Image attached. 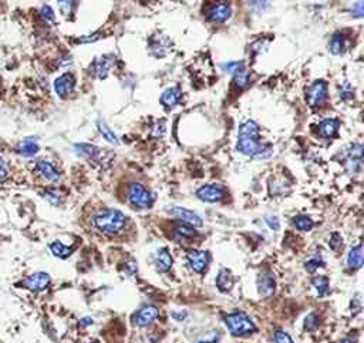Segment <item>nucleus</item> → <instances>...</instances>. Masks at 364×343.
<instances>
[{
	"instance_id": "obj_15",
	"label": "nucleus",
	"mask_w": 364,
	"mask_h": 343,
	"mask_svg": "<svg viewBox=\"0 0 364 343\" xmlns=\"http://www.w3.org/2000/svg\"><path fill=\"white\" fill-rule=\"evenodd\" d=\"M159 316V310L157 306H144L141 308L140 312L137 314L135 316V324L138 326H148L150 324H152L157 318Z\"/></svg>"
},
{
	"instance_id": "obj_8",
	"label": "nucleus",
	"mask_w": 364,
	"mask_h": 343,
	"mask_svg": "<svg viewBox=\"0 0 364 343\" xmlns=\"http://www.w3.org/2000/svg\"><path fill=\"white\" fill-rule=\"evenodd\" d=\"M187 260L188 264H189V266L194 269L195 272H198V274H204L206 270V268H208V264H209V260H211V256H209V254L205 252V250H194L188 252Z\"/></svg>"
},
{
	"instance_id": "obj_18",
	"label": "nucleus",
	"mask_w": 364,
	"mask_h": 343,
	"mask_svg": "<svg viewBox=\"0 0 364 343\" xmlns=\"http://www.w3.org/2000/svg\"><path fill=\"white\" fill-rule=\"evenodd\" d=\"M179 98H181V88L179 87H171V88H167L162 96H161V98H159V102L161 104L165 107V108H172V107H175L177 106V102H179Z\"/></svg>"
},
{
	"instance_id": "obj_16",
	"label": "nucleus",
	"mask_w": 364,
	"mask_h": 343,
	"mask_svg": "<svg viewBox=\"0 0 364 343\" xmlns=\"http://www.w3.org/2000/svg\"><path fill=\"white\" fill-rule=\"evenodd\" d=\"M231 13H232L231 6L226 4V3H221V4L215 6L214 9L209 12L208 19L214 22V23H224V22H226L231 18Z\"/></svg>"
},
{
	"instance_id": "obj_11",
	"label": "nucleus",
	"mask_w": 364,
	"mask_h": 343,
	"mask_svg": "<svg viewBox=\"0 0 364 343\" xmlns=\"http://www.w3.org/2000/svg\"><path fill=\"white\" fill-rule=\"evenodd\" d=\"M74 148L78 156L93 160L95 162H101L104 161V157H108V154L104 150L98 148L95 146H90V144H75Z\"/></svg>"
},
{
	"instance_id": "obj_43",
	"label": "nucleus",
	"mask_w": 364,
	"mask_h": 343,
	"mask_svg": "<svg viewBox=\"0 0 364 343\" xmlns=\"http://www.w3.org/2000/svg\"><path fill=\"white\" fill-rule=\"evenodd\" d=\"M93 324L91 319H88V318H87V319H83V324Z\"/></svg>"
},
{
	"instance_id": "obj_38",
	"label": "nucleus",
	"mask_w": 364,
	"mask_h": 343,
	"mask_svg": "<svg viewBox=\"0 0 364 343\" xmlns=\"http://www.w3.org/2000/svg\"><path fill=\"white\" fill-rule=\"evenodd\" d=\"M266 222H268V225L271 226L273 231H279L280 222L276 216H268V218H266Z\"/></svg>"
},
{
	"instance_id": "obj_29",
	"label": "nucleus",
	"mask_w": 364,
	"mask_h": 343,
	"mask_svg": "<svg viewBox=\"0 0 364 343\" xmlns=\"http://www.w3.org/2000/svg\"><path fill=\"white\" fill-rule=\"evenodd\" d=\"M97 127H98V131H100V134H101V136L104 137V140H107L108 142L115 144V146L118 144V138H117V136H115V134H114V132H112V131L110 130V128H108V127H107L104 122L98 121V122H97Z\"/></svg>"
},
{
	"instance_id": "obj_17",
	"label": "nucleus",
	"mask_w": 364,
	"mask_h": 343,
	"mask_svg": "<svg viewBox=\"0 0 364 343\" xmlns=\"http://www.w3.org/2000/svg\"><path fill=\"white\" fill-rule=\"evenodd\" d=\"M339 127H340V121L337 118H325L319 124V134L325 138H332L337 134Z\"/></svg>"
},
{
	"instance_id": "obj_40",
	"label": "nucleus",
	"mask_w": 364,
	"mask_h": 343,
	"mask_svg": "<svg viewBox=\"0 0 364 343\" xmlns=\"http://www.w3.org/2000/svg\"><path fill=\"white\" fill-rule=\"evenodd\" d=\"M7 172H9V170H7V166H6L4 160L0 157V180L6 178V176H7Z\"/></svg>"
},
{
	"instance_id": "obj_25",
	"label": "nucleus",
	"mask_w": 364,
	"mask_h": 343,
	"mask_svg": "<svg viewBox=\"0 0 364 343\" xmlns=\"http://www.w3.org/2000/svg\"><path fill=\"white\" fill-rule=\"evenodd\" d=\"M50 250L53 252V255L57 258H68L73 252V248H68L63 245L60 241H54L50 244Z\"/></svg>"
},
{
	"instance_id": "obj_24",
	"label": "nucleus",
	"mask_w": 364,
	"mask_h": 343,
	"mask_svg": "<svg viewBox=\"0 0 364 343\" xmlns=\"http://www.w3.org/2000/svg\"><path fill=\"white\" fill-rule=\"evenodd\" d=\"M38 147L37 141L34 138H26L23 142H21V146H20V152L24 156V157H33V156H36L38 152Z\"/></svg>"
},
{
	"instance_id": "obj_37",
	"label": "nucleus",
	"mask_w": 364,
	"mask_h": 343,
	"mask_svg": "<svg viewBox=\"0 0 364 343\" xmlns=\"http://www.w3.org/2000/svg\"><path fill=\"white\" fill-rule=\"evenodd\" d=\"M275 343H293V340H292V338L286 332L278 330L275 334Z\"/></svg>"
},
{
	"instance_id": "obj_41",
	"label": "nucleus",
	"mask_w": 364,
	"mask_h": 343,
	"mask_svg": "<svg viewBox=\"0 0 364 343\" xmlns=\"http://www.w3.org/2000/svg\"><path fill=\"white\" fill-rule=\"evenodd\" d=\"M347 97H353V90L349 87V88H343L342 92H340V98H343V100H346L347 102Z\"/></svg>"
},
{
	"instance_id": "obj_28",
	"label": "nucleus",
	"mask_w": 364,
	"mask_h": 343,
	"mask_svg": "<svg viewBox=\"0 0 364 343\" xmlns=\"http://www.w3.org/2000/svg\"><path fill=\"white\" fill-rule=\"evenodd\" d=\"M313 286L316 289L319 296H325L330 290V285H329V279L326 276H316L313 279Z\"/></svg>"
},
{
	"instance_id": "obj_13",
	"label": "nucleus",
	"mask_w": 364,
	"mask_h": 343,
	"mask_svg": "<svg viewBox=\"0 0 364 343\" xmlns=\"http://www.w3.org/2000/svg\"><path fill=\"white\" fill-rule=\"evenodd\" d=\"M258 292L259 295L263 298H271L275 294V286H276V282L272 274H262L258 278Z\"/></svg>"
},
{
	"instance_id": "obj_5",
	"label": "nucleus",
	"mask_w": 364,
	"mask_h": 343,
	"mask_svg": "<svg viewBox=\"0 0 364 343\" xmlns=\"http://www.w3.org/2000/svg\"><path fill=\"white\" fill-rule=\"evenodd\" d=\"M327 98V83L325 80H316L310 84L306 92V102L310 107H320Z\"/></svg>"
},
{
	"instance_id": "obj_26",
	"label": "nucleus",
	"mask_w": 364,
	"mask_h": 343,
	"mask_svg": "<svg viewBox=\"0 0 364 343\" xmlns=\"http://www.w3.org/2000/svg\"><path fill=\"white\" fill-rule=\"evenodd\" d=\"M293 225L299 230V231H310L313 226H315V222L313 220L308 216V215H298L293 218Z\"/></svg>"
},
{
	"instance_id": "obj_12",
	"label": "nucleus",
	"mask_w": 364,
	"mask_h": 343,
	"mask_svg": "<svg viewBox=\"0 0 364 343\" xmlns=\"http://www.w3.org/2000/svg\"><path fill=\"white\" fill-rule=\"evenodd\" d=\"M75 87V77L71 73H64L56 78L54 82V90L60 97H67L68 94L74 90Z\"/></svg>"
},
{
	"instance_id": "obj_33",
	"label": "nucleus",
	"mask_w": 364,
	"mask_h": 343,
	"mask_svg": "<svg viewBox=\"0 0 364 343\" xmlns=\"http://www.w3.org/2000/svg\"><path fill=\"white\" fill-rule=\"evenodd\" d=\"M44 198L53 205H60L61 204V200H63V196L57 190H47L44 192Z\"/></svg>"
},
{
	"instance_id": "obj_2",
	"label": "nucleus",
	"mask_w": 364,
	"mask_h": 343,
	"mask_svg": "<svg viewBox=\"0 0 364 343\" xmlns=\"http://www.w3.org/2000/svg\"><path fill=\"white\" fill-rule=\"evenodd\" d=\"M127 216L125 214L118 210H104L94 216L93 222L98 231L104 232L107 235H115L125 228L127 225Z\"/></svg>"
},
{
	"instance_id": "obj_36",
	"label": "nucleus",
	"mask_w": 364,
	"mask_h": 343,
	"mask_svg": "<svg viewBox=\"0 0 364 343\" xmlns=\"http://www.w3.org/2000/svg\"><path fill=\"white\" fill-rule=\"evenodd\" d=\"M224 67V70L226 72H229V73H238L239 70H242L243 68V63L242 62H232V63H226V64L222 66Z\"/></svg>"
},
{
	"instance_id": "obj_4",
	"label": "nucleus",
	"mask_w": 364,
	"mask_h": 343,
	"mask_svg": "<svg viewBox=\"0 0 364 343\" xmlns=\"http://www.w3.org/2000/svg\"><path fill=\"white\" fill-rule=\"evenodd\" d=\"M128 200L132 206H135L138 210H144V208H150L152 205L154 196L142 184L134 182L128 188Z\"/></svg>"
},
{
	"instance_id": "obj_19",
	"label": "nucleus",
	"mask_w": 364,
	"mask_h": 343,
	"mask_svg": "<svg viewBox=\"0 0 364 343\" xmlns=\"http://www.w3.org/2000/svg\"><path fill=\"white\" fill-rule=\"evenodd\" d=\"M154 264H155V268H157L158 272H167V270H169V268L172 266V256H171L169 250L167 248L159 250L157 252V255H155Z\"/></svg>"
},
{
	"instance_id": "obj_20",
	"label": "nucleus",
	"mask_w": 364,
	"mask_h": 343,
	"mask_svg": "<svg viewBox=\"0 0 364 343\" xmlns=\"http://www.w3.org/2000/svg\"><path fill=\"white\" fill-rule=\"evenodd\" d=\"M216 286L222 292H229L234 286V276L229 269H221L216 276Z\"/></svg>"
},
{
	"instance_id": "obj_45",
	"label": "nucleus",
	"mask_w": 364,
	"mask_h": 343,
	"mask_svg": "<svg viewBox=\"0 0 364 343\" xmlns=\"http://www.w3.org/2000/svg\"><path fill=\"white\" fill-rule=\"evenodd\" d=\"M201 343H216V342L214 340V342H201Z\"/></svg>"
},
{
	"instance_id": "obj_39",
	"label": "nucleus",
	"mask_w": 364,
	"mask_h": 343,
	"mask_svg": "<svg viewBox=\"0 0 364 343\" xmlns=\"http://www.w3.org/2000/svg\"><path fill=\"white\" fill-rule=\"evenodd\" d=\"M41 14L46 18L47 20H54V12L50 6H43L41 8Z\"/></svg>"
},
{
	"instance_id": "obj_44",
	"label": "nucleus",
	"mask_w": 364,
	"mask_h": 343,
	"mask_svg": "<svg viewBox=\"0 0 364 343\" xmlns=\"http://www.w3.org/2000/svg\"><path fill=\"white\" fill-rule=\"evenodd\" d=\"M342 343H356L355 340H352V339H346V340H343Z\"/></svg>"
},
{
	"instance_id": "obj_6",
	"label": "nucleus",
	"mask_w": 364,
	"mask_h": 343,
	"mask_svg": "<svg viewBox=\"0 0 364 343\" xmlns=\"http://www.w3.org/2000/svg\"><path fill=\"white\" fill-rule=\"evenodd\" d=\"M363 166V146L362 144H353L350 147V151L347 152L345 167L349 174H357L360 172Z\"/></svg>"
},
{
	"instance_id": "obj_7",
	"label": "nucleus",
	"mask_w": 364,
	"mask_h": 343,
	"mask_svg": "<svg viewBox=\"0 0 364 343\" xmlns=\"http://www.w3.org/2000/svg\"><path fill=\"white\" fill-rule=\"evenodd\" d=\"M196 196L205 202H218L225 196V186L221 184H208L196 191Z\"/></svg>"
},
{
	"instance_id": "obj_14",
	"label": "nucleus",
	"mask_w": 364,
	"mask_h": 343,
	"mask_svg": "<svg viewBox=\"0 0 364 343\" xmlns=\"http://www.w3.org/2000/svg\"><path fill=\"white\" fill-rule=\"evenodd\" d=\"M114 64H115V57L112 54H104L100 58H97L95 63H94V70H95L97 77L101 78V80L105 78Z\"/></svg>"
},
{
	"instance_id": "obj_3",
	"label": "nucleus",
	"mask_w": 364,
	"mask_h": 343,
	"mask_svg": "<svg viewBox=\"0 0 364 343\" xmlns=\"http://www.w3.org/2000/svg\"><path fill=\"white\" fill-rule=\"evenodd\" d=\"M225 324L231 330V334L235 336H246L256 330V326L252 322V319L243 312L229 314L225 318Z\"/></svg>"
},
{
	"instance_id": "obj_32",
	"label": "nucleus",
	"mask_w": 364,
	"mask_h": 343,
	"mask_svg": "<svg viewBox=\"0 0 364 343\" xmlns=\"http://www.w3.org/2000/svg\"><path fill=\"white\" fill-rule=\"evenodd\" d=\"M235 84L238 86V87H245V86H248V83H249V73L245 70V68H242V70H239L238 73H235Z\"/></svg>"
},
{
	"instance_id": "obj_30",
	"label": "nucleus",
	"mask_w": 364,
	"mask_h": 343,
	"mask_svg": "<svg viewBox=\"0 0 364 343\" xmlns=\"http://www.w3.org/2000/svg\"><path fill=\"white\" fill-rule=\"evenodd\" d=\"M175 234H177L179 238H192V236L196 235L195 228H192L189 225H185V224L178 225L177 228H175Z\"/></svg>"
},
{
	"instance_id": "obj_21",
	"label": "nucleus",
	"mask_w": 364,
	"mask_h": 343,
	"mask_svg": "<svg viewBox=\"0 0 364 343\" xmlns=\"http://www.w3.org/2000/svg\"><path fill=\"white\" fill-rule=\"evenodd\" d=\"M37 170H38V172L41 174V176H43V178H46L47 181H50V182H56V181L60 180V174H58V171H57L56 168L53 167L50 162H47V161H38Z\"/></svg>"
},
{
	"instance_id": "obj_9",
	"label": "nucleus",
	"mask_w": 364,
	"mask_h": 343,
	"mask_svg": "<svg viewBox=\"0 0 364 343\" xmlns=\"http://www.w3.org/2000/svg\"><path fill=\"white\" fill-rule=\"evenodd\" d=\"M169 212L172 214L174 216H177L178 220H181L182 222L185 225H189L192 228H196V226H202L204 225V221L202 218L198 215V214L189 211L187 208H182V206H174L169 210Z\"/></svg>"
},
{
	"instance_id": "obj_31",
	"label": "nucleus",
	"mask_w": 364,
	"mask_h": 343,
	"mask_svg": "<svg viewBox=\"0 0 364 343\" xmlns=\"http://www.w3.org/2000/svg\"><path fill=\"white\" fill-rule=\"evenodd\" d=\"M319 266H325V262H323V260H322V256H320V255L313 256L312 260H309L308 262L305 264V268H306V270L310 272V274H313V272H315Z\"/></svg>"
},
{
	"instance_id": "obj_35",
	"label": "nucleus",
	"mask_w": 364,
	"mask_h": 343,
	"mask_svg": "<svg viewBox=\"0 0 364 343\" xmlns=\"http://www.w3.org/2000/svg\"><path fill=\"white\" fill-rule=\"evenodd\" d=\"M318 326H319V319L315 314H312V315H309L308 318H306V320H305V329H306V330H315V329H318Z\"/></svg>"
},
{
	"instance_id": "obj_22",
	"label": "nucleus",
	"mask_w": 364,
	"mask_h": 343,
	"mask_svg": "<svg viewBox=\"0 0 364 343\" xmlns=\"http://www.w3.org/2000/svg\"><path fill=\"white\" fill-rule=\"evenodd\" d=\"M347 265L352 269L362 268V265H363V246L362 245H357L355 248H352V250L349 252Z\"/></svg>"
},
{
	"instance_id": "obj_42",
	"label": "nucleus",
	"mask_w": 364,
	"mask_h": 343,
	"mask_svg": "<svg viewBox=\"0 0 364 343\" xmlns=\"http://www.w3.org/2000/svg\"><path fill=\"white\" fill-rule=\"evenodd\" d=\"M353 12H357V18H362L363 16V2H357L353 8Z\"/></svg>"
},
{
	"instance_id": "obj_10",
	"label": "nucleus",
	"mask_w": 364,
	"mask_h": 343,
	"mask_svg": "<svg viewBox=\"0 0 364 343\" xmlns=\"http://www.w3.org/2000/svg\"><path fill=\"white\" fill-rule=\"evenodd\" d=\"M50 285V276L46 272H37V274H33L31 276L26 278L21 282V286L30 289V290H43Z\"/></svg>"
},
{
	"instance_id": "obj_46",
	"label": "nucleus",
	"mask_w": 364,
	"mask_h": 343,
	"mask_svg": "<svg viewBox=\"0 0 364 343\" xmlns=\"http://www.w3.org/2000/svg\"><path fill=\"white\" fill-rule=\"evenodd\" d=\"M93 343H98V342H93Z\"/></svg>"
},
{
	"instance_id": "obj_23",
	"label": "nucleus",
	"mask_w": 364,
	"mask_h": 343,
	"mask_svg": "<svg viewBox=\"0 0 364 343\" xmlns=\"http://www.w3.org/2000/svg\"><path fill=\"white\" fill-rule=\"evenodd\" d=\"M169 40L167 38H152L151 42V50L155 53V56H165L169 50Z\"/></svg>"
},
{
	"instance_id": "obj_27",
	"label": "nucleus",
	"mask_w": 364,
	"mask_h": 343,
	"mask_svg": "<svg viewBox=\"0 0 364 343\" xmlns=\"http://www.w3.org/2000/svg\"><path fill=\"white\" fill-rule=\"evenodd\" d=\"M330 52L333 54H342L345 52V36L342 33H336L333 34V38L330 40Z\"/></svg>"
},
{
	"instance_id": "obj_34",
	"label": "nucleus",
	"mask_w": 364,
	"mask_h": 343,
	"mask_svg": "<svg viewBox=\"0 0 364 343\" xmlns=\"http://www.w3.org/2000/svg\"><path fill=\"white\" fill-rule=\"evenodd\" d=\"M329 245L330 248L333 250H339L343 248V238L339 232H333L332 236H330V241H329Z\"/></svg>"
},
{
	"instance_id": "obj_1",
	"label": "nucleus",
	"mask_w": 364,
	"mask_h": 343,
	"mask_svg": "<svg viewBox=\"0 0 364 343\" xmlns=\"http://www.w3.org/2000/svg\"><path fill=\"white\" fill-rule=\"evenodd\" d=\"M236 148L243 156L252 158H268L272 156L273 148L259 142V126L252 120L245 121L239 127Z\"/></svg>"
}]
</instances>
